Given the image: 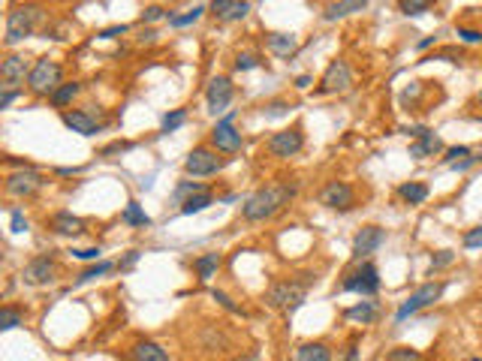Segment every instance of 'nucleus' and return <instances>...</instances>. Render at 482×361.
Segmentation results:
<instances>
[{
    "label": "nucleus",
    "mask_w": 482,
    "mask_h": 361,
    "mask_svg": "<svg viewBox=\"0 0 482 361\" xmlns=\"http://www.w3.org/2000/svg\"><path fill=\"white\" fill-rule=\"evenodd\" d=\"M293 196H296V187H289V184L259 187L241 205V217H245L247 223H262V220H269V217H274Z\"/></svg>",
    "instance_id": "f257e3e1"
},
{
    "label": "nucleus",
    "mask_w": 482,
    "mask_h": 361,
    "mask_svg": "<svg viewBox=\"0 0 482 361\" xmlns=\"http://www.w3.org/2000/svg\"><path fill=\"white\" fill-rule=\"evenodd\" d=\"M43 18H45V12H43V6H36V4L12 6L6 12V36H4V43L12 48V45H18L21 40H28Z\"/></svg>",
    "instance_id": "f03ea898"
},
{
    "label": "nucleus",
    "mask_w": 482,
    "mask_h": 361,
    "mask_svg": "<svg viewBox=\"0 0 482 361\" xmlns=\"http://www.w3.org/2000/svg\"><path fill=\"white\" fill-rule=\"evenodd\" d=\"M60 75H63V70H60V63L55 58H36L33 70L28 75V90H31L33 97H48V99H52L55 90L63 85Z\"/></svg>",
    "instance_id": "7ed1b4c3"
},
{
    "label": "nucleus",
    "mask_w": 482,
    "mask_h": 361,
    "mask_svg": "<svg viewBox=\"0 0 482 361\" xmlns=\"http://www.w3.org/2000/svg\"><path fill=\"white\" fill-rule=\"evenodd\" d=\"M308 298V283L304 280H277L265 289V304L274 307V311H296V307Z\"/></svg>",
    "instance_id": "20e7f679"
},
{
    "label": "nucleus",
    "mask_w": 482,
    "mask_h": 361,
    "mask_svg": "<svg viewBox=\"0 0 482 361\" xmlns=\"http://www.w3.org/2000/svg\"><path fill=\"white\" fill-rule=\"evenodd\" d=\"M226 166L223 157H218V151L208 148V145H199L187 153L184 160V172L193 175V178H208V175H218L220 169Z\"/></svg>",
    "instance_id": "39448f33"
},
{
    "label": "nucleus",
    "mask_w": 482,
    "mask_h": 361,
    "mask_svg": "<svg viewBox=\"0 0 482 361\" xmlns=\"http://www.w3.org/2000/svg\"><path fill=\"white\" fill-rule=\"evenodd\" d=\"M443 283H422L419 289H413L410 292V298L407 301H401V307L395 311V322H404L407 316H413V313H419V311H425V307H431L434 304L440 295H443Z\"/></svg>",
    "instance_id": "423d86ee"
},
{
    "label": "nucleus",
    "mask_w": 482,
    "mask_h": 361,
    "mask_svg": "<svg viewBox=\"0 0 482 361\" xmlns=\"http://www.w3.org/2000/svg\"><path fill=\"white\" fill-rule=\"evenodd\" d=\"M211 145L220 153H238L245 148V139L235 130V112H230L226 118H218V124L211 126Z\"/></svg>",
    "instance_id": "0eeeda50"
},
{
    "label": "nucleus",
    "mask_w": 482,
    "mask_h": 361,
    "mask_svg": "<svg viewBox=\"0 0 482 361\" xmlns=\"http://www.w3.org/2000/svg\"><path fill=\"white\" fill-rule=\"evenodd\" d=\"M304 148V133H301V126H289V130H277L269 136V141H265V151L272 153V157L277 160H289V157H296V153Z\"/></svg>",
    "instance_id": "6e6552de"
},
{
    "label": "nucleus",
    "mask_w": 482,
    "mask_h": 361,
    "mask_svg": "<svg viewBox=\"0 0 482 361\" xmlns=\"http://www.w3.org/2000/svg\"><path fill=\"white\" fill-rule=\"evenodd\" d=\"M6 193L9 196H16V199H28L33 196V193H40L45 187V178L33 169V166H28V169H16V172H9L6 175Z\"/></svg>",
    "instance_id": "1a4fd4ad"
},
{
    "label": "nucleus",
    "mask_w": 482,
    "mask_h": 361,
    "mask_svg": "<svg viewBox=\"0 0 482 361\" xmlns=\"http://www.w3.org/2000/svg\"><path fill=\"white\" fill-rule=\"evenodd\" d=\"M380 289V271L374 262H362L347 274V280L341 283V292H362V295H374Z\"/></svg>",
    "instance_id": "9d476101"
},
{
    "label": "nucleus",
    "mask_w": 482,
    "mask_h": 361,
    "mask_svg": "<svg viewBox=\"0 0 482 361\" xmlns=\"http://www.w3.org/2000/svg\"><path fill=\"white\" fill-rule=\"evenodd\" d=\"M353 87V70H350V63L347 60H332L326 67L323 72V79H320V94H347V90Z\"/></svg>",
    "instance_id": "9b49d317"
},
{
    "label": "nucleus",
    "mask_w": 482,
    "mask_h": 361,
    "mask_svg": "<svg viewBox=\"0 0 482 361\" xmlns=\"http://www.w3.org/2000/svg\"><path fill=\"white\" fill-rule=\"evenodd\" d=\"M320 205L332 211H350L356 205V190H353L347 180H328L320 190Z\"/></svg>",
    "instance_id": "f8f14e48"
},
{
    "label": "nucleus",
    "mask_w": 482,
    "mask_h": 361,
    "mask_svg": "<svg viewBox=\"0 0 482 361\" xmlns=\"http://www.w3.org/2000/svg\"><path fill=\"white\" fill-rule=\"evenodd\" d=\"M55 277H58V262L52 256H36L21 271V280L28 286H48V283H55Z\"/></svg>",
    "instance_id": "ddd939ff"
},
{
    "label": "nucleus",
    "mask_w": 482,
    "mask_h": 361,
    "mask_svg": "<svg viewBox=\"0 0 482 361\" xmlns=\"http://www.w3.org/2000/svg\"><path fill=\"white\" fill-rule=\"evenodd\" d=\"M232 94H235L232 79H226V75H214V79L208 82V87H205L208 112H211V114L226 112V109H230V102H232Z\"/></svg>",
    "instance_id": "4468645a"
},
{
    "label": "nucleus",
    "mask_w": 482,
    "mask_h": 361,
    "mask_svg": "<svg viewBox=\"0 0 482 361\" xmlns=\"http://www.w3.org/2000/svg\"><path fill=\"white\" fill-rule=\"evenodd\" d=\"M31 70H33V63L24 55H6L4 60H0V79H4V87L21 85L31 75Z\"/></svg>",
    "instance_id": "2eb2a0df"
},
{
    "label": "nucleus",
    "mask_w": 482,
    "mask_h": 361,
    "mask_svg": "<svg viewBox=\"0 0 482 361\" xmlns=\"http://www.w3.org/2000/svg\"><path fill=\"white\" fill-rule=\"evenodd\" d=\"M386 241V229L380 226H365L356 238H353V256L356 259H368V256H374L380 247H383Z\"/></svg>",
    "instance_id": "dca6fc26"
},
{
    "label": "nucleus",
    "mask_w": 482,
    "mask_h": 361,
    "mask_svg": "<svg viewBox=\"0 0 482 361\" xmlns=\"http://www.w3.org/2000/svg\"><path fill=\"white\" fill-rule=\"evenodd\" d=\"M443 151V139L437 133H431L425 130V126H419V130H413V141H410V157L416 160H425V157H434V153Z\"/></svg>",
    "instance_id": "f3484780"
},
{
    "label": "nucleus",
    "mask_w": 482,
    "mask_h": 361,
    "mask_svg": "<svg viewBox=\"0 0 482 361\" xmlns=\"http://www.w3.org/2000/svg\"><path fill=\"white\" fill-rule=\"evenodd\" d=\"M48 229L55 232V235H63V238H75L85 232V220L82 217H75L73 211H58L52 220H48Z\"/></svg>",
    "instance_id": "a211bd4d"
},
{
    "label": "nucleus",
    "mask_w": 482,
    "mask_h": 361,
    "mask_svg": "<svg viewBox=\"0 0 482 361\" xmlns=\"http://www.w3.org/2000/svg\"><path fill=\"white\" fill-rule=\"evenodd\" d=\"M63 124H67L73 133H79V136H97L100 130H103V124H97V121L91 118V114L82 112V109L63 112Z\"/></svg>",
    "instance_id": "6ab92c4d"
},
{
    "label": "nucleus",
    "mask_w": 482,
    "mask_h": 361,
    "mask_svg": "<svg viewBox=\"0 0 482 361\" xmlns=\"http://www.w3.org/2000/svg\"><path fill=\"white\" fill-rule=\"evenodd\" d=\"M211 12L220 21H241V18H247L250 4H245V0H214Z\"/></svg>",
    "instance_id": "aec40b11"
},
{
    "label": "nucleus",
    "mask_w": 482,
    "mask_h": 361,
    "mask_svg": "<svg viewBox=\"0 0 482 361\" xmlns=\"http://www.w3.org/2000/svg\"><path fill=\"white\" fill-rule=\"evenodd\" d=\"M127 361H169V352L154 340H139L133 350L127 352Z\"/></svg>",
    "instance_id": "412c9836"
},
{
    "label": "nucleus",
    "mask_w": 482,
    "mask_h": 361,
    "mask_svg": "<svg viewBox=\"0 0 482 361\" xmlns=\"http://www.w3.org/2000/svg\"><path fill=\"white\" fill-rule=\"evenodd\" d=\"M265 45L277 58H293L299 48V40H296V33H269L265 36Z\"/></svg>",
    "instance_id": "4be33fe9"
},
{
    "label": "nucleus",
    "mask_w": 482,
    "mask_h": 361,
    "mask_svg": "<svg viewBox=\"0 0 482 361\" xmlns=\"http://www.w3.org/2000/svg\"><path fill=\"white\" fill-rule=\"evenodd\" d=\"M365 9H368L365 0H341V4H328L323 9V18L338 21V18H347V16H353V12H365Z\"/></svg>",
    "instance_id": "5701e85b"
},
{
    "label": "nucleus",
    "mask_w": 482,
    "mask_h": 361,
    "mask_svg": "<svg viewBox=\"0 0 482 361\" xmlns=\"http://www.w3.org/2000/svg\"><path fill=\"white\" fill-rule=\"evenodd\" d=\"M220 262H223V256H220V253H202V256H196V259H193V271H196V277H199L202 283H208L214 274H218Z\"/></svg>",
    "instance_id": "b1692460"
},
{
    "label": "nucleus",
    "mask_w": 482,
    "mask_h": 361,
    "mask_svg": "<svg viewBox=\"0 0 482 361\" xmlns=\"http://www.w3.org/2000/svg\"><path fill=\"white\" fill-rule=\"evenodd\" d=\"M202 193H211V190L205 184H199V180H181V184L172 190V205H184L193 196H202Z\"/></svg>",
    "instance_id": "393cba45"
},
{
    "label": "nucleus",
    "mask_w": 482,
    "mask_h": 361,
    "mask_svg": "<svg viewBox=\"0 0 482 361\" xmlns=\"http://www.w3.org/2000/svg\"><path fill=\"white\" fill-rule=\"evenodd\" d=\"M377 313H380L377 301H362V304H356V307H347V311H344V316H347V319H353V322H362V325H371V322L377 319Z\"/></svg>",
    "instance_id": "a878e982"
},
{
    "label": "nucleus",
    "mask_w": 482,
    "mask_h": 361,
    "mask_svg": "<svg viewBox=\"0 0 482 361\" xmlns=\"http://www.w3.org/2000/svg\"><path fill=\"white\" fill-rule=\"evenodd\" d=\"M398 196L407 205H422L428 199V187L422 184V180H407V184L398 187Z\"/></svg>",
    "instance_id": "bb28decb"
},
{
    "label": "nucleus",
    "mask_w": 482,
    "mask_h": 361,
    "mask_svg": "<svg viewBox=\"0 0 482 361\" xmlns=\"http://www.w3.org/2000/svg\"><path fill=\"white\" fill-rule=\"evenodd\" d=\"M296 361H332L326 343H301L296 350Z\"/></svg>",
    "instance_id": "cd10ccee"
},
{
    "label": "nucleus",
    "mask_w": 482,
    "mask_h": 361,
    "mask_svg": "<svg viewBox=\"0 0 482 361\" xmlns=\"http://www.w3.org/2000/svg\"><path fill=\"white\" fill-rule=\"evenodd\" d=\"M121 223L136 226V229H145V226H151V217L142 211V205H139V202H127V208L121 211Z\"/></svg>",
    "instance_id": "c85d7f7f"
},
{
    "label": "nucleus",
    "mask_w": 482,
    "mask_h": 361,
    "mask_svg": "<svg viewBox=\"0 0 482 361\" xmlns=\"http://www.w3.org/2000/svg\"><path fill=\"white\" fill-rule=\"evenodd\" d=\"M79 90H82V85L79 82H63L58 90H55V97H52V106H58V109H67L70 102L79 97Z\"/></svg>",
    "instance_id": "c756f323"
},
{
    "label": "nucleus",
    "mask_w": 482,
    "mask_h": 361,
    "mask_svg": "<svg viewBox=\"0 0 482 361\" xmlns=\"http://www.w3.org/2000/svg\"><path fill=\"white\" fill-rule=\"evenodd\" d=\"M18 325H24V311H18V307H12V304L0 307V328L12 331V328H18Z\"/></svg>",
    "instance_id": "7c9ffc66"
},
{
    "label": "nucleus",
    "mask_w": 482,
    "mask_h": 361,
    "mask_svg": "<svg viewBox=\"0 0 482 361\" xmlns=\"http://www.w3.org/2000/svg\"><path fill=\"white\" fill-rule=\"evenodd\" d=\"M208 205H214V196H211V193H202V196H193L190 202H184V205H181V214H184V217L199 214V211H205Z\"/></svg>",
    "instance_id": "2f4dec72"
},
{
    "label": "nucleus",
    "mask_w": 482,
    "mask_h": 361,
    "mask_svg": "<svg viewBox=\"0 0 482 361\" xmlns=\"http://www.w3.org/2000/svg\"><path fill=\"white\" fill-rule=\"evenodd\" d=\"M115 268V262H109V259H103V262H97V265H91V268H85L82 274H79V280L75 283H91V280H97V277H103V274H109V271Z\"/></svg>",
    "instance_id": "473e14b6"
},
{
    "label": "nucleus",
    "mask_w": 482,
    "mask_h": 361,
    "mask_svg": "<svg viewBox=\"0 0 482 361\" xmlns=\"http://www.w3.org/2000/svg\"><path fill=\"white\" fill-rule=\"evenodd\" d=\"M386 361H422V352L413 350V346H395V350L386 352Z\"/></svg>",
    "instance_id": "72a5a7b5"
},
{
    "label": "nucleus",
    "mask_w": 482,
    "mask_h": 361,
    "mask_svg": "<svg viewBox=\"0 0 482 361\" xmlns=\"http://www.w3.org/2000/svg\"><path fill=\"white\" fill-rule=\"evenodd\" d=\"M202 12H205V6H193L190 12H184V16H169V24L172 28H187V24H193V21H199L202 18Z\"/></svg>",
    "instance_id": "f704fd0d"
},
{
    "label": "nucleus",
    "mask_w": 482,
    "mask_h": 361,
    "mask_svg": "<svg viewBox=\"0 0 482 361\" xmlns=\"http://www.w3.org/2000/svg\"><path fill=\"white\" fill-rule=\"evenodd\" d=\"M398 9L404 12V16H422V12H431L434 6H431L428 0H401Z\"/></svg>",
    "instance_id": "c9c22d12"
},
{
    "label": "nucleus",
    "mask_w": 482,
    "mask_h": 361,
    "mask_svg": "<svg viewBox=\"0 0 482 361\" xmlns=\"http://www.w3.org/2000/svg\"><path fill=\"white\" fill-rule=\"evenodd\" d=\"M184 121H187V112H184V109H175V112H169V114H163V133H175Z\"/></svg>",
    "instance_id": "e433bc0d"
},
{
    "label": "nucleus",
    "mask_w": 482,
    "mask_h": 361,
    "mask_svg": "<svg viewBox=\"0 0 482 361\" xmlns=\"http://www.w3.org/2000/svg\"><path fill=\"white\" fill-rule=\"evenodd\" d=\"M257 67H259V58H257V55H250V51H245V55H238V58H235V70H241V72L257 70Z\"/></svg>",
    "instance_id": "4c0bfd02"
},
{
    "label": "nucleus",
    "mask_w": 482,
    "mask_h": 361,
    "mask_svg": "<svg viewBox=\"0 0 482 361\" xmlns=\"http://www.w3.org/2000/svg\"><path fill=\"white\" fill-rule=\"evenodd\" d=\"M9 229L12 232H28V217H24L21 208H16V211L9 214Z\"/></svg>",
    "instance_id": "58836bf2"
},
{
    "label": "nucleus",
    "mask_w": 482,
    "mask_h": 361,
    "mask_svg": "<svg viewBox=\"0 0 482 361\" xmlns=\"http://www.w3.org/2000/svg\"><path fill=\"white\" fill-rule=\"evenodd\" d=\"M455 262V253L452 250H440L434 259H431V271H440V268H446V265H452Z\"/></svg>",
    "instance_id": "ea45409f"
},
{
    "label": "nucleus",
    "mask_w": 482,
    "mask_h": 361,
    "mask_svg": "<svg viewBox=\"0 0 482 361\" xmlns=\"http://www.w3.org/2000/svg\"><path fill=\"white\" fill-rule=\"evenodd\" d=\"M211 298H214V301H220V307H226V311H230V313H241V307H238V304H235V301H232L226 292L214 289V292H211Z\"/></svg>",
    "instance_id": "a19ab883"
},
{
    "label": "nucleus",
    "mask_w": 482,
    "mask_h": 361,
    "mask_svg": "<svg viewBox=\"0 0 482 361\" xmlns=\"http://www.w3.org/2000/svg\"><path fill=\"white\" fill-rule=\"evenodd\" d=\"M467 157H471V148H464V145H459V148H449V151H446V163H449V166L461 163V160H467Z\"/></svg>",
    "instance_id": "79ce46f5"
},
{
    "label": "nucleus",
    "mask_w": 482,
    "mask_h": 361,
    "mask_svg": "<svg viewBox=\"0 0 482 361\" xmlns=\"http://www.w3.org/2000/svg\"><path fill=\"white\" fill-rule=\"evenodd\" d=\"M464 247H467V250L482 247V226H476V229H471V232H464Z\"/></svg>",
    "instance_id": "37998d69"
},
{
    "label": "nucleus",
    "mask_w": 482,
    "mask_h": 361,
    "mask_svg": "<svg viewBox=\"0 0 482 361\" xmlns=\"http://www.w3.org/2000/svg\"><path fill=\"white\" fill-rule=\"evenodd\" d=\"M459 40L467 43V45H476L482 43V31H473V28H459Z\"/></svg>",
    "instance_id": "c03bdc74"
},
{
    "label": "nucleus",
    "mask_w": 482,
    "mask_h": 361,
    "mask_svg": "<svg viewBox=\"0 0 482 361\" xmlns=\"http://www.w3.org/2000/svg\"><path fill=\"white\" fill-rule=\"evenodd\" d=\"M100 253H103L100 247H85V250H73V256H75V259H82V262H97V259H100Z\"/></svg>",
    "instance_id": "a18cd8bd"
},
{
    "label": "nucleus",
    "mask_w": 482,
    "mask_h": 361,
    "mask_svg": "<svg viewBox=\"0 0 482 361\" xmlns=\"http://www.w3.org/2000/svg\"><path fill=\"white\" fill-rule=\"evenodd\" d=\"M286 109H289V102L274 99V102H269V106H265V118H277V114H286Z\"/></svg>",
    "instance_id": "49530a36"
},
{
    "label": "nucleus",
    "mask_w": 482,
    "mask_h": 361,
    "mask_svg": "<svg viewBox=\"0 0 482 361\" xmlns=\"http://www.w3.org/2000/svg\"><path fill=\"white\" fill-rule=\"evenodd\" d=\"M18 94H21L18 87H4V94H0V109H9L12 102L18 99Z\"/></svg>",
    "instance_id": "de8ad7c7"
},
{
    "label": "nucleus",
    "mask_w": 482,
    "mask_h": 361,
    "mask_svg": "<svg viewBox=\"0 0 482 361\" xmlns=\"http://www.w3.org/2000/svg\"><path fill=\"white\" fill-rule=\"evenodd\" d=\"M127 31H130V24H115V28L100 31V40H115V36H124Z\"/></svg>",
    "instance_id": "09e8293b"
},
{
    "label": "nucleus",
    "mask_w": 482,
    "mask_h": 361,
    "mask_svg": "<svg viewBox=\"0 0 482 361\" xmlns=\"http://www.w3.org/2000/svg\"><path fill=\"white\" fill-rule=\"evenodd\" d=\"M163 16L169 18V12H163V6H145L142 21H157V18H163Z\"/></svg>",
    "instance_id": "8fccbe9b"
},
{
    "label": "nucleus",
    "mask_w": 482,
    "mask_h": 361,
    "mask_svg": "<svg viewBox=\"0 0 482 361\" xmlns=\"http://www.w3.org/2000/svg\"><path fill=\"white\" fill-rule=\"evenodd\" d=\"M482 157H479V153H471V157H467V160H461V163H455V166H449V169H455V172H467V169H471V166L473 163H479Z\"/></svg>",
    "instance_id": "3c124183"
},
{
    "label": "nucleus",
    "mask_w": 482,
    "mask_h": 361,
    "mask_svg": "<svg viewBox=\"0 0 482 361\" xmlns=\"http://www.w3.org/2000/svg\"><path fill=\"white\" fill-rule=\"evenodd\" d=\"M136 262H139V250H130V253H127V259H124V262H118V268H121V271H127V268H133Z\"/></svg>",
    "instance_id": "603ef678"
},
{
    "label": "nucleus",
    "mask_w": 482,
    "mask_h": 361,
    "mask_svg": "<svg viewBox=\"0 0 482 361\" xmlns=\"http://www.w3.org/2000/svg\"><path fill=\"white\" fill-rule=\"evenodd\" d=\"M130 148V141H115V145H109L106 151H103V157H109V153H121V151H127Z\"/></svg>",
    "instance_id": "864d4df0"
},
{
    "label": "nucleus",
    "mask_w": 482,
    "mask_h": 361,
    "mask_svg": "<svg viewBox=\"0 0 482 361\" xmlns=\"http://www.w3.org/2000/svg\"><path fill=\"white\" fill-rule=\"evenodd\" d=\"M296 87H299V90L311 87V75H299V79H296Z\"/></svg>",
    "instance_id": "5fc2aeb1"
},
{
    "label": "nucleus",
    "mask_w": 482,
    "mask_h": 361,
    "mask_svg": "<svg viewBox=\"0 0 482 361\" xmlns=\"http://www.w3.org/2000/svg\"><path fill=\"white\" fill-rule=\"evenodd\" d=\"M434 40H437V36H425V40H419V43H416V48H428V45H434Z\"/></svg>",
    "instance_id": "6e6d98bb"
},
{
    "label": "nucleus",
    "mask_w": 482,
    "mask_h": 361,
    "mask_svg": "<svg viewBox=\"0 0 482 361\" xmlns=\"http://www.w3.org/2000/svg\"><path fill=\"white\" fill-rule=\"evenodd\" d=\"M476 99H479V102H482V90H479V97H476Z\"/></svg>",
    "instance_id": "4d7b16f0"
},
{
    "label": "nucleus",
    "mask_w": 482,
    "mask_h": 361,
    "mask_svg": "<svg viewBox=\"0 0 482 361\" xmlns=\"http://www.w3.org/2000/svg\"><path fill=\"white\" fill-rule=\"evenodd\" d=\"M471 361H482V358H471Z\"/></svg>",
    "instance_id": "13d9d810"
}]
</instances>
